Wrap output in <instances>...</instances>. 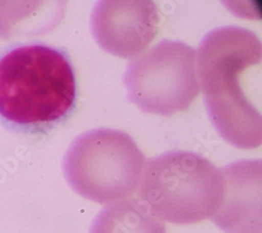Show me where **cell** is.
<instances>
[{
  "instance_id": "6da1fadb",
  "label": "cell",
  "mask_w": 262,
  "mask_h": 233,
  "mask_svg": "<svg viewBox=\"0 0 262 233\" xmlns=\"http://www.w3.org/2000/svg\"><path fill=\"white\" fill-rule=\"evenodd\" d=\"M209 118L231 145H261L262 46L252 31L236 26L209 32L196 57Z\"/></svg>"
},
{
  "instance_id": "277c9868",
  "label": "cell",
  "mask_w": 262,
  "mask_h": 233,
  "mask_svg": "<svg viewBox=\"0 0 262 233\" xmlns=\"http://www.w3.org/2000/svg\"><path fill=\"white\" fill-rule=\"evenodd\" d=\"M144 163V155L129 135L97 129L75 139L64 157L63 172L78 195L108 204L136 192Z\"/></svg>"
},
{
  "instance_id": "8992f818",
  "label": "cell",
  "mask_w": 262,
  "mask_h": 233,
  "mask_svg": "<svg viewBox=\"0 0 262 233\" xmlns=\"http://www.w3.org/2000/svg\"><path fill=\"white\" fill-rule=\"evenodd\" d=\"M159 9L154 2H99L91 15V29L105 52L134 58L158 35Z\"/></svg>"
},
{
  "instance_id": "3957f363",
  "label": "cell",
  "mask_w": 262,
  "mask_h": 233,
  "mask_svg": "<svg viewBox=\"0 0 262 233\" xmlns=\"http://www.w3.org/2000/svg\"><path fill=\"white\" fill-rule=\"evenodd\" d=\"M226 193L222 169L199 154L167 152L144 166L140 198L159 219L189 225L213 219Z\"/></svg>"
},
{
  "instance_id": "5b68a950",
  "label": "cell",
  "mask_w": 262,
  "mask_h": 233,
  "mask_svg": "<svg viewBox=\"0 0 262 233\" xmlns=\"http://www.w3.org/2000/svg\"><path fill=\"white\" fill-rule=\"evenodd\" d=\"M124 83L129 101L145 113L184 112L200 94L196 52L181 41L163 40L129 63Z\"/></svg>"
},
{
  "instance_id": "52a82bcc",
  "label": "cell",
  "mask_w": 262,
  "mask_h": 233,
  "mask_svg": "<svg viewBox=\"0 0 262 233\" xmlns=\"http://www.w3.org/2000/svg\"><path fill=\"white\" fill-rule=\"evenodd\" d=\"M222 171L226 193L212 220L229 233H260L261 161L238 162Z\"/></svg>"
},
{
  "instance_id": "ba28073f",
  "label": "cell",
  "mask_w": 262,
  "mask_h": 233,
  "mask_svg": "<svg viewBox=\"0 0 262 233\" xmlns=\"http://www.w3.org/2000/svg\"><path fill=\"white\" fill-rule=\"evenodd\" d=\"M90 233H166V228L145 203L128 199L104 207Z\"/></svg>"
},
{
  "instance_id": "7a4b0ae2",
  "label": "cell",
  "mask_w": 262,
  "mask_h": 233,
  "mask_svg": "<svg viewBox=\"0 0 262 233\" xmlns=\"http://www.w3.org/2000/svg\"><path fill=\"white\" fill-rule=\"evenodd\" d=\"M77 81L69 56L46 45L10 50L0 59V116L26 130L62 122L73 112Z\"/></svg>"
}]
</instances>
